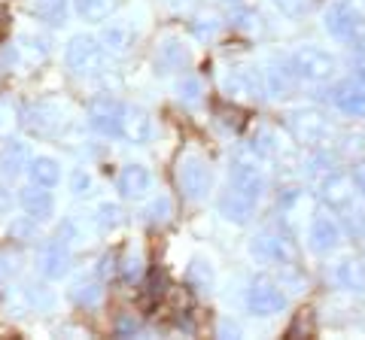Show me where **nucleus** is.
<instances>
[{
    "label": "nucleus",
    "mask_w": 365,
    "mask_h": 340,
    "mask_svg": "<svg viewBox=\"0 0 365 340\" xmlns=\"http://www.w3.org/2000/svg\"><path fill=\"white\" fill-rule=\"evenodd\" d=\"M323 25L335 40L353 43V40L362 37L365 18H362L359 6L353 4V0H332V4L326 6V13H323Z\"/></svg>",
    "instance_id": "nucleus-1"
},
{
    "label": "nucleus",
    "mask_w": 365,
    "mask_h": 340,
    "mask_svg": "<svg viewBox=\"0 0 365 340\" xmlns=\"http://www.w3.org/2000/svg\"><path fill=\"white\" fill-rule=\"evenodd\" d=\"M107 49L101 46L98 37H88V33H76V37L67 43V52H64V61L73 73L79 76H91V73H101L107 64Z\"/></svg>",
    "instance_id": "nucleus-2"
},
{
    "label": "nucleus",
    "mask_w": 365,
    "mask_h": 340,
    "mask_svg": "<svg viewBox=\"0 0 365 340\" xmlns=\"http://www.w3.org/2000/svg\"><path fill=\"white\" fill-rule=\"evenodd\" d=\"M287 307V292H283V282H277L268 274L253 277L247 289V310L253 316H277Z\"/></svg>",
    "instance_id": "nucleus-3"
},
{
    "label": "nucleus",
    "mask_w": 365,
    "mask_h": 340,
    "mask_svg": "<svg viewBox=\"0 0 365 340\" xmlns=\"http://www.w3.org/2000/svg\"><path fill=\"white\" fill-rule=\"evenodd\" d=\"M228 183H232L235 191H241V195H247L256 203L265 195V176H262V170H259V158L250 149L232 161V167H228Z\"/></svg>",
    "instance_id": "nucleus-4"
},
{
    "label": "nucleus",
    "mask_w": 365,
    "mask_h": 340,
    "mask_svg": "<svg viewBox=\"0 0 365 340\" xmlns=\"http://www.w3.org/2000/svg\"><path fill=\"white\" fill-rule=\"evenodd\" d=\"M122 116H125V107L116 97L98 95L88 100V124L101 137H122Z\"/></svg>",
    "instance_id": "nucleus-5"
},
{
    "label": "nucleus",
    "mask_w": 365,
    "mask_h": 340,
    "mask_svg": "<svg viewBox=\"0 0 365 340\" xmlns=\"http://www.w3.org/2000/svg\"><path fill=\"white\" fill-rule=\"evenodd\" d=\"M210 167L195 155H182L177 161V186L189 201H204L210 191Z\"/></svg>",
    "instance_id": "nucleus-6"
},
{
    "label": "nucleus",
    "mask_w": 365,
    "mask_h": 340,
    "mask_svg": "<svg viewBox=\"0 0 365 340\" xmlns=\"http://www.w3.org/2000/svg\"><path fill=\"white\" fill-rule=\"evenodd\" d=\"M289 64H292L295 76L304 79V83H326V79L335 73V58L319 46H302L289 58Z\"/></svg>",
    "instance_id": "nucleus-7"
},
{
    "label": "nucleus",
    "mask_w": 365,
    "mask_h": 340,
    "mask_svg": "<svg viewBox=\"0 0 365 340\" xmlns=\"http://www.w3.org/2000/svg\"><path fill=\"white\" fill-rule=\"evenodd\" d=\"M287 128H289L292 137L304 146H317L329 137V122L323 119V112L314 110V107L292 110L287 116Z\"/></svg>",
    "instance_id": "nucleus-8"
},
{
    "label": "nucleus",
    "mask_w": 365,
    "mask_h": 340,
    "mask_svg": "<svg viewBox=\"0 0 365 340\" xmlns=\"http://www.w3.org/2000/svg\"><path fill=\"white\" fill-rule=\"evenodd\" d=\"M250 253H253L256 258H262V262L280 265V267L295 262L292 243L287 240V237H280V234H259V237H253V243H250Z\"/></svg>",
    "instance_id": "nucleus-9"
},
{
    "label": "nucleus",
    "mask_w": 365,
    "mask_h": 340,
    "mask_svg": "<svg viewBox=\"0 0 365 340\" xmlns=\"http://www.w3.org/2000/svg\"><path fill=\"white\" fill-rule=\"evenodd\" d=\"M353 188H356V186H353L350 176L332 170V174H326L323 179H319V201H323L329 210H350Z\"/></svg>",
    "instance_id": "nucleus-10"
},
{
    "label": "nucleus",
    "mask_w": 365,
    "mask_h": 340,
    "mask_svg": "<svg viewBox=\"0 0 365 340\" xmlns=\"http://www.w3.org/2000/svg\"><path fill=\"white\" fill-rule=\"evenodd\" d=\"M64 122V110L58 104H52V100H37V104L28 107V124L34 134H40V137H52V134H58Z\"/></svg>",
    "instance_id": "nucleus-11"
},
{
    "label": "nucleus",
    "mask_w": 365,
    "mask_h": 340,
    "mask_svg": "<svg viewBox=\"0 0 365 340\" xmlns=\"http://www.w3.org/2000/svg\"><path fill=\"white\" fill-rule=\"evenodd\" d=\"M40 270H43L46 280H64L67 277V270H71V249H67V243L61 237L40 249Z\"/></svg>",
    "instance_id": "nucleus-12"
},
{
    "label": "nucleus",
    "mask_w": 365,
    "mask_h": 340,
    "mask_svg": "<svg viewBox=\"0 0 365 340\" xmlns=\"http://www.w3.org/2000/svg\"><path fill=\"white\" fill-rule=\"evenodd\" d=\"M307 243L314 253H332L341 243V225L332 216H314L311 228H307Z\"/></svg>",
    "instance_id": "nucleus-13"
},
{
    "label": "nucleus",
    "mask_w": 365,
    "mask_h": 340,
    "mask_svg": "<svg viewBox=\"0 0 365 340\" xmlns=\"http://www.w3.org/2000/svg\"><path fill=\"white\" fill-rule=\"evenodd\" d=\"M19 203H21V210H25L34 222L49 219L52 210H55V201L49 195V188L37 186V183H31V186H25V188L19 191Z\"/></svg>",
    "instance_id": "nucleus-14"
},
{
    "label": "nucleus",
    "mask_w": 365,
    "mask_h": 340,
    "mask_svg": "<svg viewBox=\"0 0 365 340\" xmlns=\"http://www.w3.org/2000/svg\"><path fill=\"white\" fill-rule=\"evenodd\" d=\"M295 70H292V64L287 61H271L265 67V73H262V88H265V95L271 97H287L292 92V85H295Z\"/></svg>",
    "instance_id": "nucleus-15"
},
{
    "label": "nucleus",
    "mask_w": 365,
    "mask_h": 340,
    "mask_svg": "<svg viewBox=\"0 0 365 340\" xmlns=\"http://www.w3.org/2000/svg\"><path fill=\"white\" fill-rule=\"evenodd\" d=\"M122 137L134 143V146H143L153 140V119L150 112L140 110V107H125V116H122Z\"/></svg>",
    "instance_id": "nucleus-16"
},
{
    "label": "nucleus",
    "mask_w": 365,
    "mask_h": 340,
    "mask_svg": "<svg viewBox=\"0 0 365 340\" xmlns=\"http://www.w3.org/2000/svg\"><path fill=\"white\" fill-rule=\"evenodd\" d=\"M49 55V40L37 33H21L16 46L9 49V64H40Z\"/></svg>",
    "instance_id": "nucleus-17"
},
{
    "label": "nucleus",
    "mask_w": 365,
    "mask_h": 340,
    "mask_svg": "<svg viewBox=\"0 0 365 340\" xmlns=\"http://www.w3.org/2000/svg\"><path fill=\"white\" fill-rule=\"evenodd\" d=\"M150 183H153V176H150V170H146L143 164H125L119 170V179H116V186H119V195L122 198H143L146 191H150Z\"/></svg>",
    "instance_id": "nucleus-18"
},
{
    "label": "nucleus",
    "mask_w": 365,
    "mask_h": 340,
    "mask_svg": "<svg viewBox=\"0 0 365 340\" xmlns=\"http://www.w3.org/2000/svg\"><path fill=\"white\" fill-rule=\"evenodd\" d=\"M332 100L338 104L341 112H347V116H353V119H362L365 116V88L359 83H353V79H347V83H341L335 88Z\"/></svg>",
    "instance_id": "nucleus-19"
},
{
    "label": "nucleus",
    "mask_w": 365,
    "mask_h": 340,
    "mask_svg": "<svg viewBox=\"0 0 365 340\" xmlns=\"http://www.w3.org/2000/svg\"><path fill=\"white\" fill-rule=\"evenodd\" d=\"M253 210H256V201H250L247 195L235 191L232 186H228V191L220 198V213L235 225H247L250 216H253Z\"/></svg>",
    "instance_id": "nucleus-20"
},
{
    "label": "nucleus",
    "mask_w": 365,
    "mask_h": 340,
    "mask_svg": "<svg viewBox=\"0 0 365 340\" xmlns=\"http://www.w3.org/2000/svg\"><path fill=\"white\" fill-rule=\"evenodd\" d=\"M28 174H31V183L46 186V188H55V186L61 183V164L55 161V158H49V155H37V158H31Z\"/></svg>",
    "instance_id": "nucleus-21"
},
{
    "label": "nucleus",
    "mask_w": 365,
    "mask_h": 340,
    "mask_svg": "<svg viewBox=\"0 0 365 340\" xmlns=\"http://www.w3.org/2000/svg\"><path fill=\"white\" fill-rule=\"evenodd\" d=\"M335 280H338V286L347 292H365V265L359 258H344V262L335 267Z\"/></svg>",
    "instance_id": "nucleus-22"
},
{
    "label": "nucleus",
    "mask_w": 365,
    "mask_h": 340,
    "mask_svg": "<svg viewBox=\"0 0 365 340\" xmlns=\"http://www.w3.org/2000/svg\"><path fill=\"white\" fill-rule=\"evenodd\" d=\"M131 28L125 25V21H110V25H104L101 28V33H98V40H101V46H104L107 52H125L131 46Z\"/></svg>",
    "instance_id": "nucleus-23"
},
{
    "label": "nucleus",
    "mask_w": 365,
    "mask_h": 340,
    "mask_svg": "<svg viewBox=\"0 0 365 340\" xmlns=\"http://www.w3.org/2000/svg\"><path fill=\"white\" fill-rule=\"evenodd\" d=\"M250 152H253L259 161H274V158L280 155V143L274 137L271 128H256L253 140H250Z\"/></svg>",
    "instance_id": "nucleus-24"
},
{
    "label": "nucleus",
    "mask_w": 365,
    "mask_h": 340,
    "mask_svg": "<svg viewBox=\"0 0 365 340\" xmlns=\"http://www.w3.org/2000/svg\"><path fill=\"white\" fill-rule=\"evenodd\" d=\"M28 164H31V155L25 149V143H9L4 155H0V167H4L6 176H19L21 170H28Z\"/></svg>",
    "instance_id": "nucleus-25"
},
{
    "label": "nucleus",
    "mask_w": 365,
    "mask_h": 340,
    "mask_svg": "<svg viewBox=\"0 0 365 340\" xmlns=\"http://www.w3.org/2000/svg\"><path fill=\"white\" fill-rule=\"evenodd\" d=\"M67 9H71L67 0H34V13H37V18H43L46 25H64Z\"/></svg>",
    "instance_id": "nucleus-26"
},
{
    "label": "nucleus",
    "mask_w": 365,
    "mask_h": 340,
    "mask_svg": "<svg viewBox=\"0 0 365 340\" xmlns=\"http://www.w3.org/2000/svg\"><path fill=\"white\" fill-rule=\"evenodd\" d=\"M155 58H158V64H162L165 70H180V67L189 61V55H186V49H182L177 40H165L162 46H158Z\"/></svg>",
    "instance_id": "nucleus-27"
},
{
    "label": "nucleus",
    "mask_w": 365,
    "mask_h": 340,
    "mask_svg": "<svg viewBox=\"0 0 365 340\" xmlns=\"http://www.w3.org/2000/svg\"><path fill=\"white\" fill-rule=\"evenodd\" d=\"M170 213H174V203H170V198L168 195H155L143 207V222L146 225H165L170 219Z\"/></svg>",
    "instance_id": "nucleus-28"
},
{
    "label": "nucleus",
    "mask_w": 365,
    "mask_h": 340,
    "mask_svg": "<svg viewBox=\"0 0 365 340\" xmlns=\"http://www.w3.org/2000/svg\"><path fill=\"white\" fill-rule=\"evenodd\" d=\"M165 292H168L165 270H150V277H146V286H143V307H155V304L165 298Z\"/></svg>",
    "instance_id": "nucleus-29"
},
{
    "label": "nucleus",
    "mask_w": 365,
    "mask_h": 340,
    "mask_svg": "<svg viewBox=\"0 0 365 340\" xmlns=\"http://www.w3.org/2000/svg\"><path fill=\"white\" fill-rule=\"evenodd\" d=\"M186 282L195 292H210V286H213V270H210V265L201 262V258H195V262L189 265V270H186Z\"/></svg>",
    "instance_id": "nucleus-30"
},
{
    "label": "nucleus",
    "mask_w": 365,
    "mask_h": 340,
    "mask_svg": "<svg viewBox=\"0 0 365 340\" xmlns=\"http://www.w3.org/2000/svg\"><path fill=\"white\" fill-rule=\"evenodd\" d=\"M73 301L83 304V307H98V304L104 301V289H101V282H95V280H83L73 286Z\"/></svg>",
    "instance_id": "nucleus-31"
},
{
    "label": "nucleus",
    "mask_w": 365,
    "mask_h": 340,
    "mask_svg": "<svg viewBox=\"0 0 365 340\" xmlns=\"http://www.w3.org/2000/svg\"><path fill=\"white\" fill-rule=\"evenodd\" d=\"M21 124V112L9 97H0V137H13Z\"/></svg>",
    "instance_id": "nucleus-32"
},
{
    "label": "nucleus",
    "mask_w": 365,
    "mask_h": 340,
    "mask_svg": "<svg viewBox=\"0 0 365 340\" xmlns=\"http://www.w3.org/2000/svg\"><path fill=\"white\" fill-rule=\"evenodd\" d=\"M76 13L86 21H104L113 13V0H76Z\"/></svg>",
    "instance_id": "nucleus-33"
},
{
    "label": "nucleus",
    "mask_w": 365,
    "mask_h": 340,
    "mask_svg": "<svg viewBox=\"0 0 365 340\" xmlns=\"http://www.w3.org/2000/svg\"><path fill=\"white\" fill-rule=\"evenodd\" d=\"M232 28L244 31V33H262V31H265V25H262V16L256 13V9H244V6H237L232 13Z\"/></svg>",
    "instance_id": "nucleus-34"
},
{
    "label": "nucleus",
    "mask_w": 365,
    "mask_h": 340,
    "mask_svg": "<svg viewBox=\"0 0 365 340\" xmlns=\"http://www.w3.org/2000/svg\"><path fill=\"white\" fill-rule=\"evenodd\" d=\"M201 95H204L201 79H195V76H182L180 83H177V97H180L186 107H195V104H201Z\"/></svg>",
    "instance_id": "nucleus-35"
},
{
    "label": "nucleus",
    "mask_w": 365,
    "mask_h": 340,
    "mask_svg": "<svg viewBox=\"0 0 365 340\" xmlns=\"http://www.w3.org/2000/svg\"><path fill=\"white\" fill-rule=\"evenodd\" d=\"M220 28H222V21L216 18L213 13H207V16H198V18H192V25H189V31L195 33L198 40H213L216 33H220Z\"/></svg>",
    "instance_id": "nucleus-36"
},
{
    "label": "nucleus",
    "mask_w": 365,
    "mask_h": 340,
    "mask_svg": "<svg viewBox=\"0 0 365 340\" xmlns=\"http://www.w3.org/2000/svg\"><path fill=\"white\" fill-rule=\"evenodd\" d=\"M216 119H220V124H222V128H228V131H241L244 128V112L237 107L220 104V107H216Z\"/></svg>",
    "instance_id": "nucleus-37"
},
{
    "label": "nucleus",
    "mask_w": 365,
    "mask_h": 340,
    "mask_svg": "<svg viewBox=\"0 0 365 340\" xmlns=\"http://www.w3.org/2000/svg\"><path fill=\"white\" fill-rule=\"evenodd\" d=\"M98 222H101V228H116V225L122 222V207L113 203V201H104L98 207Z\"/></svg>",
    "instance_id": "nucleus-38"
},
{
    "label": "nucleus",
    "mask_w": 365,
    "mask_h": 340,
    "mask_svg": "<svg viewBox=\"0 0 365 340\" xmlns=\"http://www.w3.org/2000/svg\"><path fill=\"white\" fill-rule=\"evenodd\" d=\"M71 188H73V195L76 198H86L88 191H91V176H88V170H73V176H71Z\"/></svg>",
    "instance_id": "nucleus-39"
},
{
    "label": "nucleus",
    "mask_w": 365,
    "mask_h": 340,
    "mask_svg": "<svg viewBox=\"0 0 365 340\" xmlns=\"http://www.w3.org/2000/svg\"><path fill=\"white\" fill-rule=\"evenodd\" d=\"M122 274H125V280H128V282L140 280V274H143V258H140V253H134V255L125 258V262H122Z\"/></svg>",
    "instance_id": "nucleus-40"
},
{
    "label": "nucleus",
    "mask_w": 365,
    "mask_h": 340,
    "mask_svg": "<svg viewBox=\"0 0 365 340\" xmlns=\"http://www.w3.org/2000/svg\"><path fill=\"white\" fill-rule=\"evenodd\" d=\"M271 4L277 6L283 16H289V18H299L307 9V0H271Z\"/></svg>",
    "instance_id": "nucleus-41"
},
{
    "label": "nucleus",
    "mask_w": 365,
    "mask_h": 340,
    "mask_svg": "<svg viewBox=\"0 0 365 340\" xmlns=\"http://www.w3.org/2000/svg\"><path fill=\"white\" fill-rule=\"evenodd\" d=\"M28 301H31V304H37V307H52L55 294L46 289V286H31V289H28Z\"/></svg>",
    "instance_id": "nucleus-42"
},
{
    "label": "nucleus",
    "mask_w": 365,
    "mask_h": 340,
    "mask_svg": "<svg viewBox=\"0 0 365 340\" xmlns=\"http://www.w3.org/2000/svg\"><path fill=\"white\" fill-rule=\"evenodd\" d=\"M311 310H302L299 316H295V322L289 325V331H287V337H299L302 331L304 334H314V328H311V316H307Z\"/></svg>",
    "instance_id": "nucleus-43"
},
{
    "label": "nucleus",
    "mask_w": 365,
    "mask_h": 340,
    "mask_svg": "<svg viewBox=\"0 0 365 340\" xmlns=\"http://www.w3.org/2000/svg\"><path fill=\"white\" fill-rule=\"evenodd\" d=\"M116 270H119V255L116 253H107L104 258H101V267H98V274L110 280V277H116Z\"/></svg>",
    "instance_id": "nucleus-44"
},
{
    "label": "nucleus",
    "mask_w": 365,
    "mask_h": 340,
    "mask_svg": "<svg viewBox=\"0 0 365 340\" xmlns=\"http://www.w3.org/2000/svg\"><path fill=\"white\" fill-rule=\"evenodd\" d=\"M140 334V322L131 319V316H125V319L116 322V337H134Z\"/></svg>",
    "instance_id": "nucleus-45"
},
{
    "label": "nucleus",
    "mask_w": 365,
    "mask_h": 340,
    "mask_svg": "<svg viewBox=\"0 0 365 340\" xmlns=\"http://www.w3.org/2000/svg\"><path fill=\"white\" fill-rule=\"evenodd\" d=\"M350 179H353V186H356V191L365 198V161H359V164H353V174H350Z\"/></svg>",
    "instance_id": "nucleus-46"
},
{
    "label": "nucleus",
    "mask_w": 365,
    "mask_h": 340,
    "mask_svg": "<svg viewBox=\"0 0 365 340\" xmlns=\"http://www.w3.org/2000/svg\"><path fill=\"white\" fill-rule=\"evenodd\" d=\"M347 225H350V231H353V234L362 237V234H365V213H350Z\"/></svg>",
    "instance_id": "nucleus-47"
},
{
    "label": "nucleus",
    "mask_w": 365,
    "mask_h": 340,
    "mask_svg": "<svg viewBox=\"0 0 365 340\" xmlns=\"http://www.w3.org/2000/svg\"><path fill=\"white\" fill-rule=\"evenodd\" d=\"M220 334H222V337H225V334L237 337V325H228V322H222V325H220Z\"/></svg>",
    "instance_id": "nucleus-48"
},
{
    "label": "nucleus",
    "mask_w": 365,
    "mask_h": 340,
    "mask_svg": "<svg viewBox=\"0 0 365 340\" xmlns=\"http://www.w3.org/2000/svg\"><path fill=\"white\" fill-rule=\"evenodd\" d=\"M356 83L365 88V61H359V67H356Z\"/></svg>",
    "instance_id": "nucleus-49"
},
{
    "label": "nucleus",
    "mask_w": 365,
    "mask_h": 340,
    "mask_svg": "<svg viewBox=\"0 0 365 340\" xmlns=\"http://www.w3.org/2000/svg\"><path fill=\"white\" fill-rule=\"evenodd\" d=\"M228 4H237V6H241V4H244V0H228Z\"/></svg>",
    "instance_id": "nucleus-50"
}]
</instances>
